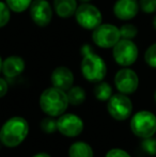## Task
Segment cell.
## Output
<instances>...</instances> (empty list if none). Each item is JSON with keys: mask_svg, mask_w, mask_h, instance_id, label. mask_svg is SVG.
Segmentation results:
<instances>
[{"mask_svg": "<svg viewBox=\"0 0 156 157\" xmlns=\"http://www.w3.org/2000/svg\"><path fill=\"white\" fill-rule=\"evenodd\" d=\"M80 72L89 82L96 83L104 80L107 75V64L89 44H83L80 48Z\"/></svg>", "mask_w": 156, "mask_h": 157, "instance_id": "cell-1", "label": "cell"}, {"mask_svg": "<svg viewBox=\"0 0 156 157\" xmlns=\"http://www.w3.org/2000/svg\"><path fill=\"white\" fill-rule=\"evenodd\" d=\"M29 134V123L25 118L15 116L3 123L0 128V142L6 147H16L26 140Z\"/></svg>", "mask_w": 156, "mask_h": 157, "instance_id": "cell-2", "label": "cell"}, {"mask_svg": "<svg viewBox=\"0 0 156 157\" xmlns=\"http://www.w3.org/2000/svg\"><path fill=\"white\" fill-rule=\"evenodd\" d=\"M39 105L46 116L54 118L62 116L63 113H65L70 105L67 91L51 86L41 93Z\"/></svg>", "mask_w": 156, "mask_h": 157, "instance_id": "cell-3", "label": "cell"}, {"mask_svg": "<svg viewBox=\"0 0 156 157\" xmlns=\"http://www.w3.org/2000/svg\"><path fill=\"white\" fill-rule=\"evenodd\" d=\"M129 125L135 136L141 139L150 138L156 132V116L148 110H141L131 117Z\"/></svg>", "mask_w": 156, "mask_h": 157, "instance_id": "cell-4", "label": "cell"}, {"mask_svg": "<svg viewBox=\"0 0 156 157\" xmlns=\"http://www.w3.org/2000/svg\"><path fill=\"white\" fill-rule=\"evenodd\" d=\"M75 21L82 29L92 30L103 23V14L101 10L91 2H83L78 6L75 12Z\"/></svg>", "mask_w": 156, "mask_h": 157, "instance_id": "cell-5", "label": "cell"}, {"mask_svg": "<svg viewBox=\"0 0 156 157\" xmlns=\"http://www.w3.org/2000/svg\"><path fill=\"white\" fill-rule=\"evenodd\" d=\"M120 40V29L113 24L102 23L92 30V41L97 47L103 49L112 48Z\"/></svg>", "mask_w": 156, "mask_h": 157, "instance_id": "cell-6", "label": "cell"}, {"mask_svg": "<svg viewBox=\"0 0 156 157\" xmlns=\"http://www.w3.org/2000/svg\"><path fill=\"white\" fill-rule=\"evenodd\" d=\"M138 47L133 40L121 39L112 47L113 60L122 67H128L133 65L138 59Z\"/></svg>", "mask_w": 156, "mask_h": 157, "instance_id": "cell-7", "label": "cell"}, {"mask_svg": "<svg viewBox=\"0 0 156 157\" xmlns=\"http://www.w3.org/2000/svg\"><path fill=\"white\" fill-rule=\"evenodd\" d=\"M107 111L115 120L125 121L133 113V103L126 94L119 92L107 101Z\"/></svg>", "mask_w": 156, "mask_h": 157, "instance_id": "cell-8", "label": "cell"}, {"mask_svg": "<svg viewBox=\"0 0 156 157\" xmlns=\"http://www.w3.org/2000/svg\"><path fill=\"white\" fill-rule=\"evenodd\" d=\"M54 8L48 0H33L29 8L31 21L38 27H47L54 17Z\"/></svg>", "mask_w": 156, "mask_h": 157, "instance_id": "cell-9", "label": "cell"}, {"mask_svg": "<svg viewBox=\"0 0 156 157\" xmlns=\"http://www.w3.org/2000/svg\"><path fill=\"white\" fill-rule=\"evenodd\" d=\"M57 124L59 132L67 138H75L79 136L85 128L82 119L75 113H63L58 118Z\"/></svg>", "mask_w": 156, "mask_h": 157, "instance_id": "cell-10", "label": "cell"}, {"mask_svg": "<svg viewBox=\"0 0 156 157\" xmlns=\"http://www.w3.org/2000/svg\"><path fill=\"white\" fill-rule=\"evenodd\" d=\"M115 86L120 93L133 94L139 86L137 73L129 67H122L115 75Z\"/></svg>", "mask_w": 156, "mask_h": 157, "instance_id": "cell-11", "label": "cell"}, {"mask_svg": "<svg viewBox=\"0 0 156 157\" xmlns=\"http://www.w3.org/2000/svg\"><path fill=\"white\" fill-rule=\"evenodd\" d=\"M74 80H75V77L73 72L71 71V68L64 65L57 66L50 74L51 86L59 88L63 91H67L70 88L73 87Z\"/></svg>", "mask_w": 156, "mask_h": 157, "instance_id": "cell-12", "label": "cell"}, {"mask_svg": "<svg viewBox=\"0 0 156 157\" xmlns=\"http://www.w3.org/2000/svg\"><path fill=\"white\" fill-rule=\"evenodd\" d=\"M140 10L138 0H117L113 4V14L120 21L135 18Z\"/></svg>", "mask_w": 156, "mask_h": 157, "instance_id": "cell-13", "label": "cell"}, {"mask_svg": "<svg viewBox=\"0 0 156 157\" xmlns=\"http://www.w3.org/2000/svg\"><path fill=\"white\" fill-rule=\"evenodd\" d=\"M26 68V62L23 57L12 55L3 59L2 63V74L6 78L13 79L24 73Z\"/></svg>", "mask_w": 156, "mask_h": 157, "instance_id": "cell-14", "label": "cell"}, {"mask_svg": "<svg viewBox=\"0 0 156 157\" xmlns=\"http://www.w3.org/2000/svg\"><path fill=\"white\" fill-rule=\"evenodd\" d=\"M78 6V0H54L52 1V8L56 15L63 19L74 16Z\"/></svg>", "mask_w": 156, "mask_h": 157, "instance_id": "cell-15", "label": "cell"}, {"mask_svg": "<svg viewBox=\"0 0 156 157\" xmlns=\"http://www.w3.org/2000/svg\"><path fill=\"white\" fill-rule=\"evenodd\" d=\"M69 157H94V151L88 142L76 141L70 147Z\"/></svg>", "mask_w": 156, "mask_h": 157, "instance_id": "cell-16", "label": "cell"}, {"mask_svg": "<svg viewBox=\"0 0 156 157\" xmlns=\"http://www.w3.org/2000/svg\"><path fill=\"white\" fill-rule=\"evenodd\" d=\"M67 98H69V103L73 106H79L81 104L85 103L87 93L86 90L80 86H73L67 91Z\"/></svg>", "mask_w": 156, "mask_h": 157, "instance_id": "cell-17", "label": "cell"}, {"mask_svg": "<svg viewBox=\"0 0 156 157\" xmlns=\"http://www.w3.org/2000/svg\"><path fill=\"white\" fill-rule=\"evenodd\" d=\"M93 92L94 96L100 101H107L112 96V88L108 82H106L104 80L95 83Z\"/></svg>", "mask_w": 156, "mask_h": 157, "instance_id": "cell-18", "label": "cell"}, {"mask_svg": "<svg viewBox=\"0 0 156 157\" xmlns=\"http://www.w3.org/2000/svg\"><path fill=\"white\" fill-rule=\"evenodd\" d=\"M4 1L13 13L21 14V13L29 10L33 0H4Z\"/></svg>", "mask_w": 156, "mask_h": 157, "instance_id": "cell-19", "label": "cell"}, {"mask_svg": "<svg viewBox=\"0 0 156 157\" xmlns=\"http://www.w3.org/2000/svg\"><path fill=\"white\" fill-rule=\"evenodd\" d=\"M40 125H41V129L47 135L54 134L55 132L58 130L57 120L54 118V117H49V116L45 117L44 119H42Z\"/></svg>", "mask_w": 156, "mask_h": 157, "instance_id": "cell-20", "label": "cell"}, {"mask_svg": "<svg viewBox=\"0 0 156 157\" xmlns=\"http://www.w3.org/2000/svg\"><path fill=\"white\" fill-rule=\"evenodd\" d=\"M120 34H121V39H125V40H134L138 34V29L135 25L133 24H124L122 25L120 28Z\"/></svg>", "mask_w": 156, "mask_h": 157, "instance_id": "cell-21", "label": "cell"}, {"mask_svg": "<svg viewBox=\"0 0 156 157\" xmlns=\"http://www.w3.org/2000/svg\"><path fill=\"white\" fill-rule=\"evenodd\" d=\"M11 14H12V11L6 3V1L0 0V29L6 27L10 23Z\"/></svg>", "mask_w": 156, "mask_h": 157, "instance_id": "cell-22", "label": "cell"}, {"mask_svg": "<svg viewBox=\"0 0 156 157\" xmlns=\"http://www.w3.org/2000/svg\"><path fill=\"white\" fill-rule=\"evenodd\" d=\"M141 149L148 155H156V139H154L153 137L143 139L141 142Z\"/></svg>", "mask_w": 156, "mask_h": 157, "instance_id": "cell-23", "label": "cell"}, {"mask_svg": "<svg viewBox=\"0 0 156 157\" xmlns=\"http://www.w3.org/2000/svg\"><path fill=\"white\" fill-rule=\"evenodd\" d=\"M144 61L149 66L156 68V43L149 46L144 52Z\"/></svg>", "mask_w": 156, "mask_h": 157, "instance_id": "cell-24", "label": "cell"}, {"mask_svg": "<svg viewBox=\"0 0 156 157\" xmlns=\"http://www.w3.org/2000/svg\"><path fill=\"white\" fill-rule=\"evenodd\" d=\"M140 10L146 14H153L156 12V0H140Z\"/></svg>", "mask_w": 156, "mask_h": 157, "instance_id": "cell-25", "label": "cell"}, {"mask_svg": "<svg viewBox=\"0 0 156 157\" xmlns=\"http://www.w3.org/2000/svg\"><path fill=\"white\" fill-rule=\"evenodd\" d=\"M105 157H131V156L129 155L126 151H124V150L119 149V147H115V149L109 150L106 153Z\"/></svg>", "mask_w": 156, "mask_h": 157, "instance_id": "cell-26", "label": "cell"}, {"mask_svg": "<svg viewBox=\"0 0 156 157\" xmlns=\"http://www.w3.org/2000/svg\"><path fill=\"white\" fill-rule=\"evenodd\" d=\"M9 91V85L6 77H0V98L4 97Z\"/></svg>", "mask_w": 156, "mask_h": 157, "instance_id": "cell-27", "label": "cell"}, {"mask_svg": "<svg viewBox=\"0 0 156 157\" xmlns=\"http://www.w3.org/2000/svg\"><path fill=\"white\" fill-rule=\"evenodd\" d=\"M32 157H51L48 153H46V152H40V153H36L34 154Z\"/></svg>", "mask_w": 156, "mask_h": 157, "instance_id": "cell-28", "label": "cell"}, {"mask_svg": "<svg viewBox=\"0 0 156 157\" xmlns=\"http://www.w3.org/2000/svg\"><path fill=\"white\" fill-rule=\"evenodd\" d=\"M2 63H3V59H2V57L0 56V74L2 73Z\"/></svg>", "mask_w": 156, "mask_h": 157, "instance_id": "cell-29", "label": "cell"}, {"mask_svg": "<svg viewBox=\"0 0 156 157\" xmlns=\"http://www.w3.org/2000/svg\"><path fill=\"white\" fill-rule=\"evenodd\" d=\"M153 27H154V29L156 30V15L154 16V18H153Z\"/></svg>", "mask_w": 156, "mask_h": 157, "instance_id": "cell-30", "label": "cell"}, {"mask_svg": "<svg viewBox=\"0 0 156 157\" xmlns=\"http://www.w3.org/2000/svg\"><path fill=\"white\" fill-rule=\"evenodd\" d=\"M78 1H80L81 3H83V2H91L92 0H78Z\"/></svg>", "mask_w": 156, "mask_h": 157, "instance_id": "cell-31", "label": "cell"}, {"mask_svg": "<svg viewBox=\"0 0 156 157\" xmlns=\"http://www.w3.org/2000/svg\"><path fill=\"white\" fill-rule=\"evenodd\" d=\"M154 99H155V103H156V90H155V92H154Z\"/></svg>", "mask_w": 156, "mask_h": 157, "instance_id": "cell-32", "label": "cell"}]
</instances>
